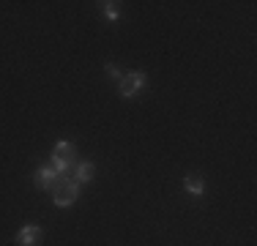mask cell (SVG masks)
I'll list each match as a JSON object with an SVG mask.
<instances>
[{
  "instance_id": "5b68a950",
  "label": "cell",
  "mask_w": 257,
  "mask_h": 246,
  "mask_svg": "<svg viewBox=\"0 0 257 246\" xmlns=\"http://www.w3.org/2000/svg\"><path fill=\"white\" fill-rule=\"evenodd\" d=\"M93 175H96L93 162H77L74 170H71V178H74L77 183H90V181H93Z\"/></svg>"
},
{
  "instance_id": "8992f818",
  "label": "cell",
  "mask_w": 257,
  "mask_h": 246,
  "mask_svg": "<svg viewBox=\"0 0 257 246\" xmlns=\"http://www.w3.org/2000/svg\"><path fill=\"white\" fill-rule=\"evenodd\" d=\"M52 164H50V167L55 170V172H58V178H63V175H71V170H74V164L77 162H71V159H63V156H55V153H52Z\"/></svg>"
},
{
  "instance_id": "7a4b0ae2",
  "label": "cell",
  "mask_w": 257,
  "mask_h": 246,
  "mask_svg": "<svg viewBox=\"0 0 257 246\" xmlns=\"http://www.w3.org/2000/svg\"><path fill=\"white\" fill-rule=\"evenodd\" d=\"M41 235H44V230H41L39 224H33V221H30V224H22L20 227V232H17V243L20 246H36L41 241Z\"/></svg>"
},
{
  "instance_id": "52a82bcc",
  "label": "cell",
  "mask_w": 257,
  "mask_h": 246,
  "mask_svg": "<svg viewBox=\"0 0 257 246\" xmlns=\"http://www.w3.org/2000/svg\"><path fill=\"white\" fill-rule=\"evenodd\" d=\"M52 153L55 156H63V159H71V162L77 159V148H74V143H69V140H58L52 148Z\"/></svg>"
},
{
  "instance_id": "3957f363",
  "label": "cell",
  "mask_w": 257,
  "mask_h": 246,
  "mask_svg": "<svg viewBox=\"0 0 257 246\" xmlns=\"http://www.w3.org/2000/svg\"><path fill=\"white\" fill-rule=\"evenodd\" d=\"M55 181H58V172L52 167H47V164H41V167L33 172V186L36 189H52Z\"/></svg>"
},
{
  "instance_id": "6da1fadb",
  "label": "cell",
  "mask_w": 257,
  "mask_h": 246,
  "mask_svg": "<svg viewBox=\"0 0 257 246\" xmlns=\"http://www.w3.org/2000/svg\"><path fill=\"white\" fill-rule=\"evenodd\" d=\"M77 194H79V183L71 175H63V178H58V181H55V186H52V202L58 208H71V205H74V200H77Z\"/></svg>"
},
{
  "instance_id": "30bf717a",
  "label": "cell",
  "mask_w": 257,
  "mask_h": 246,
  "mask_svg": "<svg viewBox=\"0 0 257 246\" xmlns=\"http://www.w3.org/2000/svg\"><path fill=\"white\" fill-rule=\"evenodd\" d=\"M104 71H107L112 79H120V77H123V74H120V69H118L115 63H107V66H104Z\"/></svg>"
},
{
  "instance_id": "9c48e42d",
  "label": "cell",
  "mask_w": 257,
  "mask_h": 246,
  "mask_svg": "<svg viewBox=\"0 0 257 246\" xmlns=\"http://www.w3.org/2000/svg\"><path fill=\"white\" fill-rule=\"evenodd\" d=\"M99 6L109 22H118V3H99Z\"/></svg>"
},
{
  "instance_id": "ba28073f",
  "label": "cell",
  "mask_w": 257,
  "mask_h": 246,
  "mask_svg": "<svg viewBox=\"0 0 257 246\" xmlns=\"http://www.w3.org/2000/svg\"><path fill=\"white\" fill-rule=\"evenodd\" d=\"M126 79H128V85H132V90H134V93H140V90L145 88V82H148L145 71H128V74H126Z\"/></svg>"
},
{
  "instance_id": "277c9868",
  "label": "cell",
  "mask_w": 257,
  "mask_h": 246,
  "mask_svg": "<svg viewBox=\"0 0 257 246\" xmlns=\"http://www.w3.org/2000/svg\"><path fill=\"white\" fill-rule=\"evenodd\" d=\"M183 189H186L192 197H203L205 194V181H203V175H197V172H189L186 178H183Z\"/></svg>"
}]
</instances>
